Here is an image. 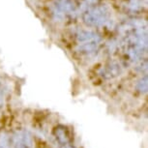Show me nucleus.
I'll use <instances>...</instances> for the list:
<instances>
[{
  "mask_svg": "<svg viewBox=\"0 0 148 148\" xmlns=\"http://www.w3.org/2000/svg\"><path fill=\"white\" fill-rule=\"evenodd\" d=\"M10 142L14 148H32L33 138L26 130H18L10 136Z\"/></svg>",
  "mask_w": 148,
  "mask_h": 148,
  "instance_id": "f257e3e1",
  "label": "nucleus"
},
{
  "mask_svg": "<svg viewBox=\"0 0 148 148\" xmlns=\"http://www.w3.org/2000/svg\"><path fill=\"white\" fill-rule=\"evenodd\" d=\"M53 136L56 141L58 142L60 147L66 146V145L72 144L71 142V136H70L69 131L66 127L59 125V126L55 127L53 130Z\"/></svg>",
  "mask_w": 148,
  "mask_h": 148,
  "instance_id": "f03ea898",
  "label": "nucleus"
},
{
  "mask_svg": "<svg viewBox=\"0 0 148 148\" xmlns=\"http://www.w3.org/2000/svg\"><path fill=\"white\" fill-rule=\"evenodd\" d=\"M120 74V68L117 65L108 66L107 69L103 72V77L106 79H112L114 77H117Z\"/></svg>",
  "mask_w": 148,
  "mask_h": 148,
  "instance_id": "7ed1b4c3",
  "label": "nucleus"
},
{
  "mask_svg": "<svg viewBox=\"0 0 148 148\" xmlns=\"http://www.w3.org/2000/svg\"><path fill=\"white\" fill-rule=\"evenodd\" d=\"M147 86V77L144 76L142 79H140V80H138V84H136V90L141 94H146L148 89Z\"/></svg>",
  "mask_w": 148,
  "mask_h": 148,
  "instance_id": "20e7f679",
  "label": "nucleus"
},
{
  "mask_svg": "<svg viewBox=\"0 0 148 148\" xmlns=\"http://www.w3.org/2000/svg\"><path fill=\"white\" fill-rule=\"evenodd\" d=\"M3 104H4V99H3V94L0 91V111L3 108Z\"/></svg>",
  "mask_w": 148,
  "mask_h": 148,
  "instance_id": "39448f33",
  "label": "nucleus"
},
{
  "mask_svg": "<svg viewBox=\"0 0 148 148\" xmlns=\"http://www.w3.org/2000/svg\"><path fill=\"white\" fill-rule=\"evenodd\" d=\"M0 148H6V147H4V146H2V145H0Z\"/></svg>",
  "mask_w": 148,
  "mask_h": 148,
  "instance_id": "423d86ee",
  "label": "nucleus"
}]
</instances>
